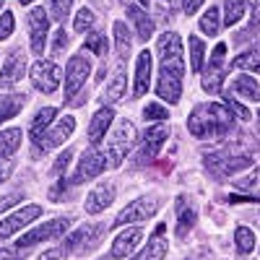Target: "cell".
Listing matches in <instances>:
<instances>
[{"label": "cell", "mask_w": 260, "mask_h": 260, "mask_svg": "<svg viewBox=\"0 0 260 260\" xmlns=\"http://www.w3.org/2000/svg\"><path fill=\"white\" fill-rule=\"evenodd\" d=\"M107 167V156H102L99 151H86V154L81 156V164L76 169V175L71 177V185H81L86 180H91L96 175H102Z\"/></svg>", "instance_id": "12"}, {"label": "cell", "mask_w": 260, "mask_h": 260, "mask_svg": "<svg viewBox=\"0 0 260 260\" xmlns=\"http://www.w3.org/2000/svg\"><path fill=\"white\" fill-rule=\"evenodd\" d=\"M252 6H255V8L260 11V0H252Z\"/></svg>", "instance_id": "51"}, {"label": "cell", "mask_w": 260, "mask_h": 260, "mask_svg": "<svg viewBox=\"0 0 260 260\" xmlns=\"http://www.w3.org/2000/svg\"><path fill=\"white\" fill-rule=\"evenodd\" d=\"M65 42H68V34H65L62 29H57L55 37H52V52H55V55H60V52L65 50Z\"/></svg>", "instance_id": "45"}, {"label": "cell", "mask_w": 260, "mask_h": 260, "mask_svg": "<svg viewBox=\"0 0 260 260\" xmlns=\"http://www.w3.org/2000/svg\"><path fill=\"white\" fill-rule=\"evenodd\" d=\"M89 73H91V62L86 60L83 55H73L68 60V76H65V102H71L81 91V86H83L86 78H89Z\"/></svg>", "instance_id": "8"}, {"label": "cell", "mask_w": 260, "mask_h": 260, "mask_svg": "<svg viewBox=\"0 0 260 260\" xmlns=\"http://www.w3.org/2000/svg\"><path fill=\"white\" fill-rule=\"evenodd\" d=\"M11 34H13V13L6 11L0 16V39H8Z\"/></svg>", "instance_id": "43"}, {"label": "cell", "mask_w": 260, "mask_h": 260, "mask_svg": "<svg viewBox=\"0 0 260 260\" xmlns=\"http://www.w3.org/2000/svg\"><path fill=\"white\" fill-rule=\"evenodd\" d=\"M112 34H115V47H117V55H120V60H125V57H127V52H130V31H127V26L122 24V21H115Z\"/></svg>", "instance_id": "29"}, {"label": "cell", "mask_w": 260, "mask_h": 260, "mask_svg": "<svg viewBox=\"0 0 260 260\" xmlns=\"http://www.w3.org/2000/svg\"><path fill=\"white\" fill-rule=\"evenodd\" d=\"M26 96L24 94H8V96H0V122H6L11 117H16L24 107Z\"/></svg>", "instance_id": "27"}, {"label": "cell", "mask_w": 260, "mask_h": 260, "mask_svg": "<svg viewBox=\"0 0 260 260\" xmlns=\"http://www.w3.org/2000/svg\"><path fill=\"white\" fill-rule=\"evenodd\" d=\"M26 76V60L21 50H13L6 60V68L0 73V89H11L13 83H18L21 78Z\"/></svg>", "instance_id": "15"}, {"label": "cell", "mask_w": 260, "mask_h": 260, "mask_svg": "<svg viewBox=\"0 0 260 260\" xmlns=\"http://www.w3.org/2000/svg\"><path fill=\"white\" fill-rule=\"evenodd\" d=\"M148 83H151V52L143 50L138 55V65H136V89H133V94L143 96L148 91Z\"/></svg>", "instance_id": "21"}, {"label": "cell", "mask_w": 260, "mask_h": 260, "mask_svg": "<svg viewBox=\"0 0 260 260\" xmlns=\"http://www.w3.org/2000/svg\"><path fill=\"white\" fill-rule=\"evenodd\" d=\"M133 141H136V125L130 120H120L117 127L110 133V141H107V164L117 169L122 159L130 154Z\"/></svg>", "instance_id": "2"}, {"label": "cell", "mask_w": 260, "mask_h": 260, "mask_svg": "<svg viewBox=\"0 0 260 260\" xmlns=\"http://www.w3.org/2000/svg\"><path fill=\"white\" fill-rule=\"evenodd\" d=\"M232 89H234V94H240V96L260 102V83L255 78H250V76H237L234 83H232Z\"/></svg>", "instance_id": "26"}, {"label": "cell", "mask_w": 260, "mask_h": 260, "mask_svg": "<svg viewBox=\"0 0 260 260\" xmlns=\"http://www.w3.org/2000/svg\"><path fill=\"white\" fill-rule=\"evenodd\" d=\"M91 24H94V13H91L89 8H81L78 16H76V21H73V29H76V31H86Z\"/></svg>", "instance_id": "40"}, {"label": "cell", "mask_w": 260, "mask_h": 260, "mask_svg": "<svg viewBox=\"0 0 260 260\" xmlns=\"http://www.w3.org/2000/svg\"><path fill=\"white\" fill-rule=\"evenodd\" d=\"M252 156L250 154H232V151H213L206 156V169L216 177H229L234 172H242L247 167H252Z\"/></svg>", "instance_id": "3"}, {"label": "cell", "mask_w": 260, "mask_h": 260, "mask_svg": "<svg viewBox=\"0 0 260 260\" xmlns=\"http://www.w3.org/2000/svg\"><path fill=\"white\" fill-rule=\"evenodd\" d=\"M156 94L169 102V104H177L180 96H182V78L177 76H169V73H159V81H156Z\"/></svg>", "instance_id": "19"}, {"label": "cell", "mask_w": 260, "mask_h": 260, "mask_svg": "<svg viewBox=\"0 0 260 260\" xmlns=\"http://www.w3.org/2000/svg\"><path fill=\"white\" fill-rule=\"evenodd\" d=\"M89 52L94 55H104L107 52V42H104V34L102 31H91L89 37H86V45H83Z\"/></svg>", "instance_id": "38"}, {"label": "cell", "mask_w": 260, "mask_h": 260, "mask_svg": "<svg viewBox=\"0 0 260 260\" xmlns=\"http://www.w3.org/2000/svg\"><path fill=\"white\" fill-rule=\"evenodd\" d=\"M234 242H237V250H240V255H247L255 250V234L247 229V226H240L234 232Z\"/></svg>", "instance_id": "33"}, {"label": "cell", "mask_w": 260, "mask_h": 260, "mask_svg": "<svg viewBox=\"0 0 260 260\" xmlns=\"http://www.w3.org/2000/svg\"><path fill=\"white\" fill-rule=\"evenodd\" d=\"M164 224H159L156 226V232L151 234V242L138 252V255H133V260H161L164 255H167V250H169V242H167V237H164Z\"/></svg>", "instance_id": "17"}, {"label": "cell", "mask_w": 260, "mask_h": 260, "mask_svg": "<svg viewBox=\"0 0 260 260\" xmlns=\"http://www.w3.org/2000/svg\"><path fill=\"white\" fill-rule=\"evenodd\" d=\"M257 34H260V18H255V13H252L247 29L240 31V34H234V42H237V45H242V42H247L250 37H257Z\"/></svg>", "instance_id": "39"}, {"label": "cell", "mask_w": 260, "mask_h": 260, "mask_svg": "<svg viewBox=\"0 0 260 260\" xmlns=\"http://www.w3.org/2000/svg\"><path fill=\"white\" fill-rule=\"evenodd\" d=\"M68 226H71V219H52V221H47V224H42V226L26 232V234L16 242V247L24 250V247H31V245H37V242L52 240V237H60V234L68 232Z\"/></svg>", "instance_id": "7"}, {"label": "cell", "mask_w": 260, "mask_h": 260, "mask_svg": "<svg viewBox=\"0 0 260 260\" xmlns=\"http://www.w3.org/2000/svg\"><path fill=\"white\" fill-rule=\"evenodd\" d=\"M169 138V127H164V125H154V127H148L146 133H143V141H141V154H138V161L141 164H146V161H151L156 154H159V148H161V143Z\"/></svg>", "instance_id": "13"}, {"label": "cell", "mask_w": 260, "mask_h": 260, "mask_svg": "<svg viewBox=\"0 0 260 260\" xmlns=\"http://www.w3.org/2000/svg\"><path fill=\"white\" fill-rule=\"evenodd\" d=\"M224 55H226V45L219 42V45L213 47V55L208 60V68L203 73V91L208 94H219L221 91V81H224Z\"/></svg>", "instance_id": "6"}, {"label": "cell", "mask_w": 260, "mask_h": 260, "mask_svg": "<svg viewBox=\"0 0 260 260\" xmlns=\"http://www.w3.org/2000/svg\"><path fill=\"white\" fill-rule=\"evenodd\" d=\"M18 3H24V6H29V3H34V0H18Z\"/></svg>", "instance_id": "52"}, {"label": "cell", "mask_w": 260, "mask_h": 260, "mask_svg": "<svg viewBox=\"0 0 260 260\" xmlns=\"http://www.w3.org/2000/svg\"><path fill=\"white\" fill-rule=\"evenodd\" d=\"M71 6H73V0H50V16L57 21V24H62L71 13Z\"/></svg>", "instance_id": "37"}, {"label": "cell", "mask_w": 260, "mask_h": 260, "mask_svg": "<svg viewBox=\"0 0 260 260\" xmlns=\"http://www.w3.org/2000/svg\"><path fill=\"white\" fill-rule=\"evenodd\" d=\"M232 112L224 104H198L187 117V127L195 138H213L232 127Z\"/></svg>", "instance_id": "1"}, {"label": "cell", "mask_w": 260, "mask_h": 260, "mask_svg": "<svg viewBox=\"0 0 260 260\" xmlns=\"http://www.w3.org/2000/svg\"><path fill=\"white\" fill-rule=\"evenodd\" d=\"M73 130H76V120L73 117H62L55 127H47V133L39 138V143H34V156H42V151H50V148L65 143Z\"/></svg>", "instance_id": "9"}, {"label": "cell", "mask_w": 260, "mask_h": 260, "mask_svg": "<svg viewBox=\"0 0 260 260\" xmlns=\"http://www.w3.org/2000/svg\"><path fill=\"white\" fill-rule=\"evenodd\" d=\"M226 110L232 112V117H240L242 122H247V120L252 117V112L247 110V107L234 99V91H226Z\"/></svg>", "instance_id": "36"}, {"label": "cell", "mask_w": 260, "mask_h": 260, "mask_svg": "<svg viewBox=\"0 0 260 260\" xmlns=\"http://www.w3.org/2000/svg\"><path fill=\"white\" fill-rule=\"evenodd\" d=\"M159 57H161V71L159 73H169L182 78L185 73V62H182V39L175 31H167L159 39Z\"/></svg>", "instance_id": "4"}, {"label": "cell", "mask_w": 260, "mask_h": 260, "mask_svg": "<svg viewBox=\"0 0 260 260\" xmlns=\"http://www.w3.org/2000/svg\"><path fill=\"white\" fill-rule=\"evenodd\" d=\"M8 175H11V161L8 159H0V182H3Z\"/></svg>", "instance_id": "49"}, {"label": "cell", "mask_w": 260, "mask_h": 260, "mask_svg": "<svg viewBox=\"0 0 260 260\" xmlns=\"http://www.w3.org/2000/svg\"><path fill=\"white\" fill-rule=\"evenodd\" d=\"M73 161V151L68 148V151H62L60 154V159L55 161V167H52V175H57V177H62V172L68 169V164Z\"/></svg>", "instance_id": "42"}, {"label": "cell", "mask_w": 260, "mask_h": 260, "mask_svg": "<svg viewBox=\"0 0 260 260\" xmlns=\"http://www.w3.org/2000/svg\"><path fill=\"white\" fill-rule=\"evenodd\" d=\"M198 257H201V255H195V257H187V260H198Z\"/></svg>", "instance_id": "54"}, {"label": "cell", "mask_w": 260, "mask_h": 260, "mask_svg": "<svg viewBox=\"0 0 260 260\" xmlns=\"http://www.w3.org/2000/svg\"><path fill=\"white\" fill-rule=\"evenodd\" d=\"M21 143V127H8L0 133V159L13 156V151H18Z\"/></svg>", "instance_id": "28"}, {"label": "cell", "mask_w": 260, "mask_h": 260, "mask_svg": "<svg viewBox=\"0 0 260 260\" xmlns=\"http://www.w3.org/2000/svg\"><path fill=\"white\" fill-rule=\"evenodd\" d=\"M31 83L34 89L45 91V94H52L60 83V68L52 62V60H39L31 65Z\"/></svg>", "instance_id": "10"}, {"label": "cell", "mask_w": 260, "mask_h": 260, "mask_svg": "<svg viewBox=\"0 0 260 260\" xmlns=\"http://www.w3.org/2000/svg\"><path fill=\"white\" fill-rule=\"evenodd\" d=\"M141 237H143V229H138V226H130V229L120 232L115 237V242H112V255L110 257H125V255H130V252L138 247Z\"/></svg>", "instance_id": "18"}, {"label": "cell", "mask_w": 260, "mask_h": 260, "mask_svg": "<svg viewBox=\"0 0 260 260\" xmlns=\"http://www.w3.org/2000/svg\"><path fill=\"white\" fill-rule=\"evenodd\" d=\"M24 201V192H11V195H3V198H0V213L3 211H8V208H13L16 203H21Z\"/></svg>", "instance_id": "44"}, {"label": "cell", "mask_w": 260, "mask_h": 260, "mask_svg": "<svg viewBox=\"0 0 260 260\" xmlns=\"http://www.w3.org/2000/svg\"><path fill=\"white\" fill-rule=\"evenodd\" d=\"M37 260H62V252L60 250H47V252H42Z\"/></svg>", "instance_id": "48"}, {"label": "cell", "mask_w": 260, "mask_h": 260, "mask_svg": "<svg viewBox=\"0 0 260 260\" xmlns=\"http://www.w3.org/2000/svg\"><path fill=\"white\" fill-rule=\"evenodd\" d=\"M112 120H115V110H110V107H102V110H96V115H94L91 122H89V141H91V143H99V141L104 138V133L110 130Z\"/></svg>", "instance_id": "20"}, {"label": "cell", "mask_w": 260, "mask_h": 260, "mask_svg": "<svg viewBox=\"0 0 260 260\" xmlns=\"http://www.w3.org/2000/svg\"><path fill=\"white\" fill-rule=\"evenodd\" d=\"M257 138H260V112H257Z\"/></svg>", "instance_id": "50"}, {"label": "cell", "mask_w": 260, "mask_h": 260, "mask_svg": "<svg viewBox=\"0 0 260 260\" xmlns=\"http://www.w3.org/2000/svg\"><path fill=\"white\" fill-rule=\"evenodd\" d=\"M122 96H125V71L120 68V71L115 73V78L110 81V86H107V99L117 102V99H122Z\"/></svg>", "instance_id": "35"}, {"label": "cell", "mask_w": 260, "mask_h": 260, "mask_svg": "<svg viewBox=\"0 0 260 260\" xmlns=\"http://www.w3.org/2000/svg\"><path fill=\"white\" fill-rule=\"evenodd\" d=\"M159 208V201L156 198H138V201H133L130 203L117 219H115V226H125V224H136V221H146V219H151L154 216V211Z\"/></svg>", "instance_id": "11"}, {"label": "cell", "mask_w": 260, "mask_h": 260, "mask_svg": "<svg viewBox=\"0 0 260 260\" xmlns=\"http://www.w3.org/2000/svg\"><path fill=\"white\" fill-rule=\"evenodd\" d=\"M138 3H141V6H148V3H151V0H138Z\"/></svg>", "instance_id": "53"}, {"label": "cell", "mask_w": 260, "mask_h": 260, "mask_svg": "<svg viewBox=\"0 0 260 260\" xmlns=\"http://www.w3.org/2000/svg\"><path fill=\"white\" fill-rule=\"evenodd\" d=\"M55 115H57L55 107H42V110L37 112V117H34L31 125H29V136H31L34 143H39V138L47 133V127H50V122L55 120Z\"/></svg>", "instance_id": "25"}, {"label": "cell", "mask_w": 260, "mask_h": 260, "mask_svg": "<svg viewBox=\"0 0 260 260\" xmlns=\"http://www.w3.org/2000/svg\"><path fill=\"white\" fill-rule=\"evenodd\" d=\"M232 65L234 68H247V71H257L260 73V45L247 50V52H242L240 57H234Z\"/></svg>", "instance_id": "30"}, {"label": "cell", "mask_w": 260, "mask_h": 260, "mask_svg": "<svg viewBox=\"0 0 260 260\" xmlns=\"http://www.w3.org/2000/svg\"><path fill=\"white\" fill-rule=\"evenodd\" d=\"M245 13V0H224V24L234 26Z\"/></svg>", "instance_id": "32"}, {"label": "cell", "mask_w": 260, "mask_h": 260, "mask_svg": "<svg viewBox=\"0 0 260 260\" xmlns=\"http://www.w3.org/2000/svg\"><path fill=\"white\" fill-rule=\"evenodd\" d=\"M39 216H42V208L34 206V203L26 206V208H18L16 213H11L8 219L0 224V237H3V240H8L11 234H16L18 229H24L26 224H31L34 219H39Z\"/></svg>", "instance_id": "14"}, {"label": "cell", "mask_w": 260, "mask_h": 260, "mask_svg": "<svg viewBox=\"0 0 260 260\" xmlns=\"http://www.w3.org/2000/svg\"><path fill=\"white\" fill-rule=\"evenodd\" d=\"M29 26H31V50L42 55L45 50V39H47V11L45 8H34L29 13Z\"/></svg>", "instance_id": "16"}, {"label": "cell", "mask_w": 260, "mask_h": 260, "mask_svg": "<svg viewBox=\"0 0 260 260\" xmlns=\"http://www.w3.org/2000/svg\"><path fill=\"white\" fill-rule=\"evenodd\" d=\"M104 240V226L102 224H83L78 232L68 234L65 240V252H91L96 250V245Z\"/></svg>", "instance_id": "5"}, {"label": "cell", "mask_w": 260, "mask_h": 260, "mask_svg": "<svg viewBox=\"0 0 260 260\" xmlns=\"http://www.w3.org/2000/svg\"><path fill=\"white\" fill-rule=\"evenodd\" d=\"M201 31L206 34V37H216L221 31V26H219V8H208L206 13H203V18H201Z\"/></svg>", "instance_id": "31"}, {"label": "cell", "mask_w": 260, "mask_h": 260, "mask_svg": "<svg viewBox=\"0 0 260 260\" xmlns=\"http://www.w3.org/2000/svg\"><path fill=\"white\" fill-rule=\"evenodd\" d=\"M175 211H177V229L175 232H177V237H185L195 224V211H192V206H187L185 195H180L175 201Z\"/></svg>", "instance_id": "24"}, {"label": "cell", "mask_w": 260, "mask_h": 260, "mask_svg": "<svg viewBox=\"0 0 260 260\" xmlns=\"http://www.w3.org/2000/svg\"><path fill=\"white\" fill-rule=\"evenodd\" d=\"M203 39L201 37H190V68L192 73H198L203 68Z\"/></svg>", "instance_id": "34"}, {"label": "cell", "mask_w": 260, "mask_h": 260, "mask_svg": "<svg viewBox=\"0 0 260 260\" xmlns=\"http://www.w3.org/2000/svg\"><path fill=\"white\" fill-rule=\"evenodd\" d=\"M127 16H130V21L136 24L138 39L148 42L151 34H154V21H151V16H148L143 8H138V6H127Z\"/></svg>", "instance_id": "23"}, {"label": "cell", "mask_w": 260, "mask_h": 260, "mask_svg": "<svg viewBox=\"0 0 260 260\" xmlns=\"http://www.w3.org/2000/svg\"><path fill=\"white\" fill-rule=\"evenodd\" d=\"M0 8H3V0H0Z\"/></svg>", "instance_id": "55"}, {"label": "cell", "mask_w": 260, "mask_h": 260, "mask_svg": "<svg viewBox=\"0 0 260 260\" xmlns=\"http://www.w3.org/2000/svg\"><path fill=\"white\" fill-rule=\"evenodd\" d=\"M0 260H24L18 247H0Z\"/></svg>", "instance_id": "46"}, {"label": "cell", "mask_w": 260, "mask_h": 260, "mask_svg": "<svg viewBox=\"0 0 260 260\" xmlns=\"http://www.w3.org/2000/svg\"><path fill=\"white\" fill-rule=\"evenodd\" d=\"M143 117H146V120H167V117H169V110H164V107L156 104V102H151V104H146Z\"/></svg>", "instance_id": "41"}, {"label": "cell", "mask_w": 260, "mask_h": 260, "mask_svg": "<svg viewBox=\"0 0 260 260\" xmlns=\"http://www.w3.org/2000/svg\"><path fill=\"white\" fill-rule=\"evenodd\" d=\"M112 198H115V187L112 185H99L94 192H89V198H86V211L99 213L112 203Z\"/></svg>", "instance_id": "22"}, {"label": "cell", "mask_w": 260, "mask_h": 260, "mask_svg": "<svg viewBox=\"0 0 260 260\" xmlns=\"http://www.w3.org/2000/svg\"><path fill=\"white\" fill-rule=\"evenodd\" d=\"M201 6H203V0H182V11H185L187 16H192Z\"/></svg>", "instance_id": "47"}]
</instances>
